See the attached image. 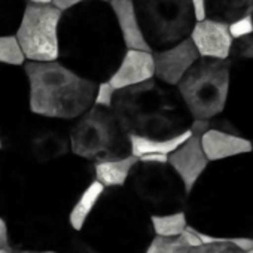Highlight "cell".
<instances>
[{"mask_svg": "<svg viewBox=\"0 0 253 253\" xmlns=\"http://www.w3.org/2000/svg\"><path fill=\"white\" fill-rule=\"evenodd\" d=\"M191 136H192L191 131H186L180 136H176L173 139H166V140H152V139H145V137H137V136H128V140H130L131 155L139 160L140 157L151 155V154L169 157L179 146H182Z\"/></svg>", "mask_w": 253, "mask_h": 253, "instance_id": "18", "label": "cell"}, {"mask_svg": "<svg viewBox=\"0 0 253 253\" xmlns=\"http://www.w3.org/2000/svg\"><path fill=\"white\" fill-rule=\"evenodd\" d=\"M200 58L210 60H229L234 45V39L229 35L228 24L206 18L197 21L191 36Z\"/></svg>", "mask_w": 253, "mask_h": 253, "instance_id": "11", "label": "cell"}, {"mask_svg": "<svg viewBox=\"0 0 253 253\" xmlns=\"http://www.w3.org/2000/svg\"><path fill=\"white\" fill-rule=\"evenodd\" d=\"M26 2H27V0H26Z\"/></svg>", "mask_w": 253, "mask_h": 253, "instance_id": "39", "label": "cell"}, {"mask_svg": "<svg viewBox=\"0 0 253 253\" xmlns=\"http://www.w3.org/2000/svg\"><path fill=\"white\" fill-rule=\"evenodd\" d=\"M70 148L75 155L95 163L131 155L130 140L110 109L92 106L73 125Z\"/></svg>", "mask_w": 253, "mask_h": 253, "instance_id": "6", "label": "cell"}, {"mask_svg": "<svg viewBox=\"0 0 253 253\" xmlns=\"http://www.w3.org/2000/svg\"><path fill=\"white\" fill-rule=\"evenodd\" d=\"M155 78L154 54L149 51L126 49L115 72L107 79L116 89H125L145 84Z\"/></svg>", "mask_w": 253, "mask_h": 253, "instance_id": "13", "label": "cell"}, {"mask_svg": "<svg viewBox=\"0 0 253 253\" xmlns=\"http://www.w3.org/2000/svg\"><path fill=\"white\" fill-rule=\"evenodd\" d=\"M11 250L9 249V235H8V225L0 217V250Z\"/></svg>", "mask_w": 253, "mask_h": 253, "instance_id": "31", "label": "cell"}, {"mask_svg": "<svg viewBox=\"0 0 253 253\" xmlns=\"http://www.w3.org/2000/svg\"><path fill=\"white\" fill-rule=\"evenodd\" d=\"M116 89L109 84V81H103L97 84L95 95H94V106L103 107V109H110L113 98H115Z\"/></svg>", "mask_w": 253, "mask_h": 253, "instance_id": "25", "label": "cell"}, {"mask_svg": "<svg viewBox=\"0 0 253 253\" xmlns=\"http://www.w3.org/2000/svg\"><path fill=\"white\" fill-rule=\"evenodd\" d=\"M26 5V0H0V36L17 33Z\"/></svg>", "mask_w": 253, "mask_h": 253, "instance_id": "21", "label": "cell"}, {"mask_svg": "<svg viewBox=\"0 0 253 253\" xmlns=\"http://www.w3.org/2000/svg\"><path fill=\"white\" fill-rule=\"evenodd\" d=\"M228 29H229V35L234 39V42L244 39L247 36H252L253 35V14L246 15V17L228 24Z\"/></svg>", "mask_w": 253, "mask_h": 253, "instance_id": "26", "label": "cell"}, {"mask_svg": "<svg viewBox=\"0 0 253 253\" xmlns=\"http://www.w3.org/2000/svg\"><path fill=\"white\" fill-rule=\"evenodd\" d=\"M54 0H27V3H33V5H39V6H48L52 5Z\"/></svg>", "mask_w": 253, "mask_h": 253, "instance_id": "33", "label": "cell"}, {"mask_svg": "<svg viewBox=\"0 0 253 253\" xmlns=\"http://www.w3.org/2000/svg\"><path fill=\"white\" fill-rule=\"evenodd\" d=\"M192 11H194V17L195 21H203L207 18L206 15V0H189Z\"/></svg>", "mask_w": 253, "mask_h": 253, "instance_id": "30", "label": "cell"}, {"mask_svg": "<svg viewBox=\"0 0 253 253\" xmlns=\"http://www.w3.org/2000/svg\"><path fill=\"white\" fill-rule=\"evenodd\" d=\"M125 51L109 2L91 0L61 12L58 61L70 70L92 82L107 81Z\"/></svg>", "mask_w": 253, "mask_h": 253, "instance_id": "1", "label": "cell"}, {"mask_svg": "<svg viewBox=\"0 0 253 253\" xmlns=\"http://www.w3.org/2000/svg\"><path fill=\"white\" fill-rule=\"evenodd\" d=\"M253 14V0H206V15L210 20L231 24Z\"/></svg>", "mask_w": 253, "mask_h": 253, "instance_id": "17", "label": "cell"}, {"mask_svg": "<svg viewBox=\"0 0 253 253\" xmlns=\"http://www.w3.org/2000/svg\"><path fill=\"white\" fill-rule=\"evenodd\" d=\"M247 253H253V249H252V250H250V252H247Z\"/></svg>", "mask_w": 253, "mask_h": 253, "instance_id": "38", "label": "cell"}, {"mask_svg": "<svg viewBox=\"0 0 253 253\" xmlns=\"http://www.w3.org/2000/svg\"><path fill=\"white\" fill-rule=\"evenodd\" d=\"M103 192H104V186L101 183H98L97 180L89 183V186L82 192V195L79 197V200L76 201V204L73 206V209L69 214L70 226L75 231H81L84 228L86 219L89 217L91 211L100 201Z\"/></svg>", "mask_w": 253, "mask_h": 253, "instance_id": "19", "label": "cell"}, {"mask_svg": "<svg viewBox=\"0 0 253 253\" xmlns=\"http://www.w3.org/2000/svg\"><path fill=\"white\" fill-rule=\"evenodd\" d=\"M188 252L189 247L183 243L180 237H174V238L155 237L148 246L145 253H188Z\"/></svg>", "mask_w": 253, "mask_h": 253, "instance_id": "23", "label": "cell"}, {"mask_svg": "<svg viewBox=\"0 0 253 253\" xmlns=\"http://www.w3.org/2000/svg\"><path fill=\"white\" fill-rule=\"evenodd\" d=\"M110 8L115 14L124 45L126 49L134 51H149V46L143 38L142 29L139 26L136 11L131 0H110Z\"/></svg>", "mask_w": 253, "mask_h": 253, "instance_id": "15", "label": "cell"}, {"mask_svg": "<svg viewBox=\"0 0 253 253\" xmlns=\"http://www.w3.org/2000/svg\"><path fill=\"white\" fill-rule=\"evenodd\" d=\"M200 142L209 163H219L240 155H249L253 151L250 140L216 128L207 130L200 137Z\"/></svg>", "mask_w": 253, "mask_h": 253, "instance_id": "14", "label": "cell"}, {"mask_svg": "<svg viewBox=\"0 0 253 253\" xmlns=\"http://www.w3.org/2000/svg\"><path fill=\"white\" fill-rule=\"evenodd\" d=\"M207 130H210V121H206V119H194L189 126L191 134L198 136V137H201Z\"/></svg>", "mask_w": 253, "mask_h": 253, "instance_id": "29", "label": "cell"}, {"mask_svg": "<svg viewBox=\"0 0 253 253\" xmlns=\"http://www.w3.org/2000/svg\"><path fill=\"white\" fill-rule=\"evenodd\" d=\"M24 64L26 57L15 35L0 36V66L23 67Z\"/></svg>", "mask_w": 253, "mask_h": 253, "instance_id": "22", "label": "cell"}, {"mask_svg": "<svg viewBox=\"0 0 253 253\" xmlns=\"http://www.w3.org/2000/svg\"><path fill=\"white\" fill-rule=\"evenodd\" d=\"M152 54L155 64V79L169 86H177L185 73L200 58L189 38L169 49Z\"/></svg>", "mask_w": 253, "mask_h": 253, "instance_id": "10", "label": "cell"}, {"mask_svg": "<svg viewBox=\"0 0 253 253\" xmlns=\"http://www.w3.org/2000/svg\"><path fill=\"white\" fill-rule=\"evenodd\" d=\"M2 146H3V143H2V139H0V149H2Z\"/></svg>", "mask_w": 253, "mask_h": 253, "instance_id": "36", "label": "cell"}, {"mask_svg": "<svg viewBox=\"0 0 253 253\" xmlns=\"http://www.w3.org/2000/svg\"><path fill=\"white\" fill-rule=\"evenodd\" d=\"M139 163H145V164H169V157L167 155H143L139 158Z\"/></svg>", "mask_w": 253, "mask_h": 253, "instance_id": "32", "label": "cell"}, {"mask_svg": "<svg viewBox=\"0 0 253 253\" xmlns=\"http://www.w3.org/2000/svg\"><path fill=\"white\" fill-rule=\"evenodd\" d=\"M85 2H91V0H54L52 6L57 8L60 12H64V11H69L75 6L82 5ZM100 2H110V0H100Z\"/></svg>", "mask_w": 253, "mask_h": 253, "instance_id": "28", "label": "cell"}, {"mask_svg": "<svg viewBox=\"0 0 253 253\" xmlns=\"http://www.w3.org/2000/svg\"><path fill=\"white\" fill-rule=\"evenodd\" d=\"M29 82V104L35 115L54 119H76L94 106L98 82H92L63 63H33L23 66Z\"/></svg>", "mask_w": 253, "mask_h": 253, "instance_id": "4", "label": "cell"}, {"mask_svg": "<svg viewBox=\"0 0 253 253\" xmlns=\"http://www.w3.org/2000/svg\"><path fill=\"white\" fill-rule=\"evenodd\" d=\"M12 253H57L54 250H42V252H35V250H17Z\"/></svg>", "mask_w": 253, "mask_h": 253, "instance_id": "34", "label": "cell"}, {"mask_svg": "<svg viewBox=\"0 0 253 253\" xmlns=\"http://www.w3.org/2000/svg\"><path fill=\"white\" fill-rule=\"evenodd\" d=\"M61 12L52 5L27 3L15 38L26 61L48 63L58 60V24Z\"/></svg>", "mask_w": 253, "mask_h": 253, "instance_id": "8", "label": "cell"}, {"mask_svg": "<svg viewBox=\"0 0 253 253\" xmlns=\"http://www.w3.org/2000/svg\"><path fill=\"white\" fill-rule=\"evenodd\" d=\"M152 229L155 237L174 238L179 237L188 226V217L183 210L173 211L167 214H154L151 216Z\"/></svg>", "mask_w": 253, "mask_h": 253, "instance_id": "20", "label": "cell"}, {"mask_svg": "<svg viewBox=\"0 0 253 253\" xmlns=\"http://www.w3.org/2000/svg\"><path fill=\"white\" fill-rule=\"evenodd\" d=\"M209 180V210L213 228L209 235L253 238V155L219 161Z\"/></svg>", "mask_w": 253, "mask_h": 253, "instance_id": "3", "label": "cell"}, {"mask_svg": "<svg viewBox=\"0 0 253 253\" xmlns=\"http://www.w3.org/2000/svg\"><path fill=\"white\" fill-rule=\"evenodd\" d=\"M232 60L198 58L176 89L192 119L211 121L222 115L229 91Z\"/></svg>", "mask_w": 253, "mask_h": 253, "instance_id": "5", "label": "cell"}, {"mask_svg": "<svg viewBox=\"0 0 253 253\" xmlns=\"http://www.w3.org/2000/svg\"><path fill=\"white\" fill-rule=\"evenodd\" d=\"M231 58L232 60L234 58L235 60H253V35L234 42Z\"/></svg>", "mask_w": 253, "mask_h": 253, "instance_id": "27", "label": "cell"}, {"mask_svg": "<svg viewBox=\"0 0 253 253\" xmlns=\"http://www.w3.org/2000/svg\"><path fill=\"white\" fill-rule=\"evenodd\" d=\"M139 160L133 155L118 158V160H109L95 163L94 173L95 180L101 183L104 188H115V186H124L128 180L131 171L137 166Z\"/></svg>", "mask_w": 253, "mask_h": 253, "instance_id": "16", "label": "cell"}, {"mask_svg": "<svg viewBox=\"0 0 253 253\" xmlns=\"http://www.w3.org/2000/svg\"><path fill=\"white\" fill-rule=\"evenodd\" d=\"M252 148H253V140H252ZM252 155H253V151H252Z\"/></svg>", "mask_w": 253, "mask_h": 253, "instance_id": "37", "label": "cell"}, {"mask_svg": "<svg viewBox=\"0 0 253 253\" xmlns=\"http://www.w3.org/2000/svg\"><path fill=\"white\" fill-rule=\"evenodd\" d=\"M216 238H217V241L189 249L188 253H244L243 250L235 247L232 243L226 241V238H225V241L220 237H216Z\"/></svg>", "mask_w": 253, "mask_h": 253, "instance_id": "24", "label": "cell"}, {"mask_svg": "<svg viewBox=\"0 0 253 253\" xmlns=\"http://www.w3.org/2000/svg\"><path fill=\"white\" fill-rule=\"evenodd\" d=\"M169 166L177 174L186 194L189 195L209 167L198 136H191L182 146L169 155Z\"/></svg>", "mask_w": 253, "mask_h": 253, "instance_id": "12", "label": "cell"}, {"mask_svg": "<svg viewBox=\"0 0 253 253\" xmlns=\"http://www.w3.org/2000/svg\"><path fill=\"white\" fill-rule=\"evenodd\" d=\"M110 110L126 136L166 140L189 131L192 116L176 86L155 78L115 94Z\"/></svg>", "mask_w": 253, "mask_h": 253, "instance_id": "2", "label": "cell"}, {"mask_svg": "<svg viewBox=\"0 0 253 253\" xmlns=\"http://www.w3.org/2000/svg\"><path fill=\"white\" fill-rule=\"evenodd\" d=\"M232 66V64H231ZM247 70L231 69L228 100L222 115L210 121V128L253 140V66Z\"/></svg>", "mask_w": 253, "mask_h": 253, "instance_id": "9", "label": "cell"}, {"mask_svg": "<svg viewBox=\"0 0 253 253\" xmlns=\"http://www.w3.org/2000/svg\"><path fill=\"white\" fill-rule=\"evenodd\" d=\"M143 38L152 52L169 49L191 36L195 17L189 0H131Z\"/></svg>", "mask_w": 253, "mask_h": 253, "instance_id": "7", "label": "cell"}, {"mask_svg": "<svg viewBox=\"0 0 253 253\" xmlns=\"http://www.w3.org/2000/svg\"><path fill=\"white\" fill-rule=\"evenodd\" d=\"M0 253H12L11 250H6V249H3V250H0Z\"/></svg>", "mask_w": 253, "mask_h": 253, "instance_id": "35", "label": "cell"}]
</instances>
